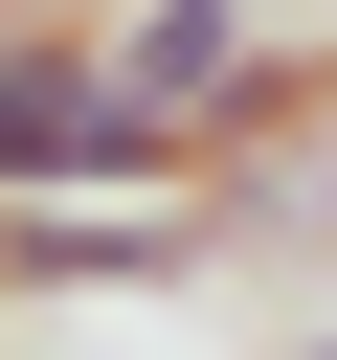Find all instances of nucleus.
Returning a JSON list of instances; mask_svg holds the SVG:
<instances>
[{
    "label": "nucleus",
    "mask_w": 337,
    "mask_h": 360,
    "mask_svg": "<svg viewBox=\"0 0 337 360\" xmlns=\"http://www.w3.org/2000/svg\"><path fill=\"white\" fill-rule=\"evenodd\" d=\"M90 180L157 202V180H202V158L112 90V22H45V0H22V22H0V202H90Z\"/></svg>",
    "instance_id": "f257e3e1"
},
{
    "label": "nucleus",
    "mask_w": 337,
    "mask_h": 360,
    "mask_svg": "<svg viewBox=\"0 0 337 360\" xmlns=\"http://www.w3.org/2000/svg\"><path fill=\"white\" fill-rule=\"evenodd\" d=\"M247 68H270V0H135V22H112V90H135L180 158L225 135V90H247ZM202 202H225V180H202Z\"/></svg>",
    "instance_id": "f03ea898"
},
{
    "label": "nucleus",
    "mask_w": 337,
    "mask_h": 360,
    "mask_svg": "<svg viewBox=\"0 0 337 360\" xmlns=\"http://www.w3.org/2000/svg\"><path fill=\"white\" fill-rule=\"evenodd\" d=\"M292 225H337V158H315V180H292Z\"/></svg>",
    "instance_id": "7ed1b4c3"
},
{
    "label": "nucleus",
    "mask_w": 337,
    "mask_h": 360,
    "mask_svg": "<svg viewBox=\"0 0 337 360\" xmlns=\"http://www.w3.org/2000/svg\"><path fill=\"white\" fill-rule=\"evenodd\" d=\"M292 360H337V338H292Z\"/></svg>",
    "instance_id": "20e7f679"
}]
</instances>
